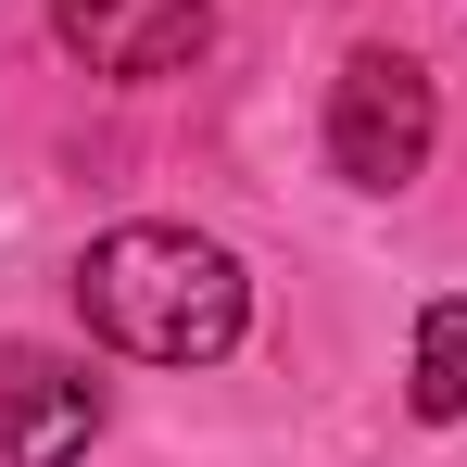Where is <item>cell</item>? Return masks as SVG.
<instances>
[{"mask_svg":"<svg viewBox=\"0 0 467 467\" xmlns=\"http://www.w3.org/2000/svg\"><path fill=\"white\" fill-rule=\"evenodd\" d=\"M51 26H64V51H77L88 77H190L202 64V38H215V0H51Z\"/></svg>","mask_w":467,"mask_h":467,"instance_id":"cell-3","label":"cell"},{"mask_svg":"<svg viewBox=\"0 0 467 467\" xmlns=\"http://www.w3.org/2000/svg\"><path fill=\"white\" fill-rule=\"evenodd\" d=\"M101 430V379L51 341H13L0 354V467H77Z\"/></svg>","mask_w":467,"mask_h":467,"instance_id":"cell-4","label":"cell"},{"mask_svg":"<svg viewBox=\"0 0 467 467\" xmlns=\"http://www.w3.org/2000/svg\"><path fill=\"white\" fill-rule=\"evenodd\" d=\"M430 140H442V101H430V77L404 51H354L328 77V164L354 190H404L430 164Z\"/></svg>","mask_w":467,"mask_h":467,"instance_id":"cell-2","label":"cell"},{"mask_svg":"<svg viewBox=\"0 0 467 467\" xmlns=\"http://www.w3.org/2000/svg\"><path fill=\"white\" fill-rule=\"evenodd\" d=\"M77 316L114 354H140V367H215L253 328V278H240L228 240L140 215V228H101L77 253Z\"/></svg>","mask_w":467,"mask_h":467,"instance_id":"cell-1","label":"cell"},{"mask_svg":"<svg viewBox=\"0 0 467 467\" xmlns=\"http://www.w3.org/2000/svg\"><path fill=\"white\" fill-rule=\"evenodd\" d=\"M417 417H430V430H455L467 417V304H430L417 316Z\"/></svg>","mask_w":467,"mask_h":467,"instance_id":"cell-5","label":"cell"}]
</instances>
